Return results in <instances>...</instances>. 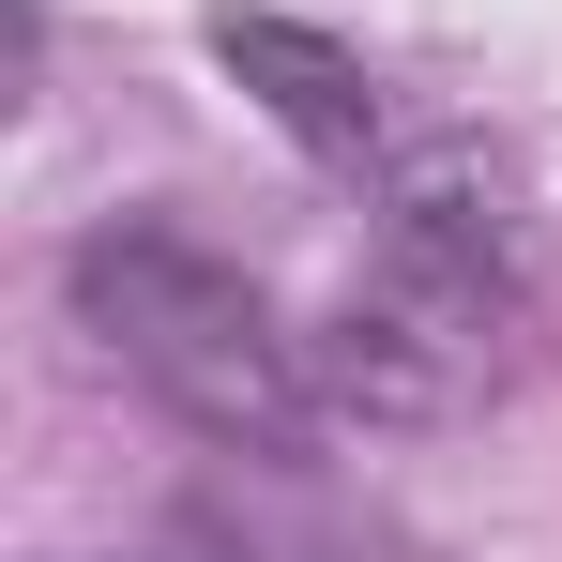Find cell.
I'll return each mask as SVG.
<instances>
[{
  "mask_svg": "<svg viewBox=\"0 0 562 562\" xmlns=\"http://www.w3.org/2000/svg\"><path fill=\"white\" fill-rule=\"evenodd\" d=\"M502 319H517L502 168H486L471 137H426V153H395V183H380V274L335 304V335H304V366H319L335 411H366V426H426V411H457L471 380H486Z\"/></svg>",
  "mask_w": 562,
  "mask_h": 562,
  "instance_id": "cell-1",
  "label": "cell"
},
{
  "mask_svg": "<svg viewBox=\"0 0 562 562\" xmlns=\"http://www.w3.org/2000/svg\"><path fill=\"white\" fill-rule=\"evenodd\" d=\"M61 289H77V319L106 335V366L153 380L198 441L304 457V426H319V366H304V335L259 304V274H244V259H213L198 228L122 213V228H92V244L61 259Z\"/></svg>",
  "mask_w": 562,
  "mask_h": 562,
  "instance_id": "cell-2",
  "label": "cell"
},
{
  "mask_svg": "<svg viewBox=\"0 0 562 562\" xmlns=\"http://www.w3.org/2000/svg\"><path fill=\"white\" fill-rule=\"evenodd\" d=\"M213 61H228V77H244V92H259L289 137H304V168H335V183H366V198L395 183L380 77L335 46V31H304V15H244V0H228V15H213Z\"/></svg>",
  "mask_w": 562,
  "mask_h": 562,
  "instance_id": "cell-3",
  "label": "cell"
},
{
  "mask_svg": "<svg viewBox=\"0 0 562 562\" xmlns=\"http://www.w3.org/2000/svg\"><path fill=\"white\" fill-rule=\"evenodd\" d=\"M153 562H244V548H228L213 517H168V548H153Z\"/></svg>",
  "mask_w": 562,
  "mask_h": 562,
  "instance_id": "cell-4",
  "label": "cell"
}]
</instances>
